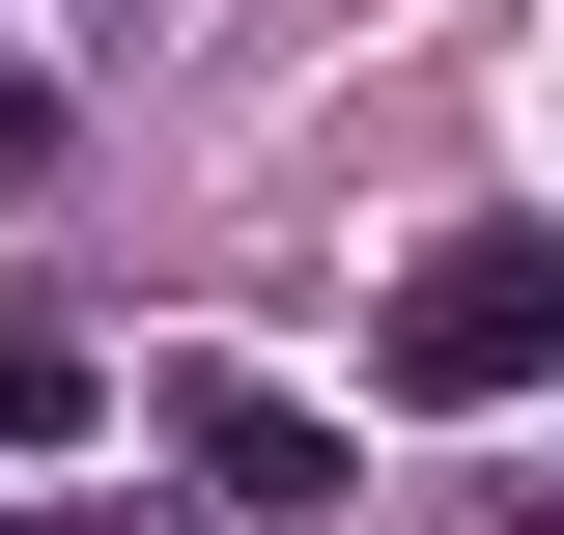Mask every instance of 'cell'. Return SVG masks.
I'll return each instance as SVG.
<instances>
[{
	"label": "cell",
	"mask_w": 564,
	"mask_h": 535,
	"mask_svg": "<svg viewBox=\"0 0 564 535\" xmlns=\"http://www.w3.org/2000/svg\"><path fill=\"white\" fill-rule=\"evenodd\" d=\"M367 367H395L423 423H508V395L564 367V226H423L395 310H367Z\"/></svg>",
	"instance_id": "1"
},
{
	"label": "cell",
	"mask_w": 564,
	"mask_h": 535,
	"mask_svg": "<svg viewBox=\"0 0 564 535\" xmlns=\"http://www.w3.org/2000/svg\"><path fill=\"white\" fill-rule=\"evenodd\" d=\"M141 423H170V451H198V507L226 535H339V423H311V395H254V367H141Z\"/></svg>",
	"instance_id": "2"
},
{
	"label": "cell",
	"mask_w": 564,
	"mask_h": 535,
	"mask_svg": "<svg viewBox=\"0 0 564 535\" xmlns=\"http://www.w3.org/2000/svg\"><path fill=\"white\" fill-rule=\"evenodd\" d=\"M0 451H113V338L85 310H0Z\"/></svg>",
	"instance_id": "3"
},
{
	"label": "cell",
	"mask_w": 564,
	"mask_h": 535,
	"mask_svg": "<svg viewBox=\"0 0 564 535\" xmlns=\"http://www.w3.org/2000/svg\"><path fill=\"white\" fill-rule=\"evenodd\" d=\"M508 535H564V507H508Z\"/></svg>",
	"instance_id": "4"
},
{
	"label": "cell",
	"mask_w": 564,
	"mask_h": 535,
	"mask_svg": "<svg viewBox=\"0 0 564 535\" xmlns=\"http://www.w3.org/2000/svg\"><path fill=\"white\" fill-rule=\"evenodd\" d=\"M0 535H29V507H0Z\"/></svg>",
	"instance_id": "5"
}]
</instances>
